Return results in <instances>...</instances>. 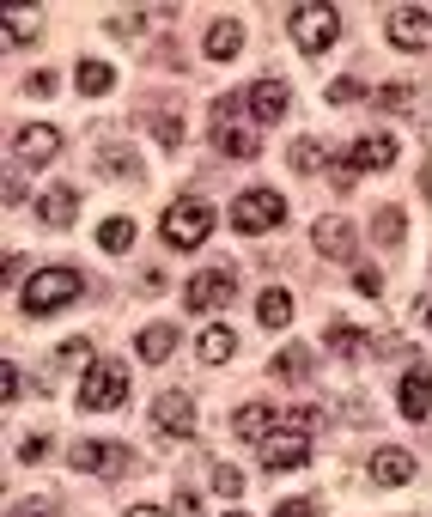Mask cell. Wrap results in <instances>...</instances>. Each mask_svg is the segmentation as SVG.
<instances>
[{"label": "cell", "instance_id": "obj_36", "mask_svg": "<svg viewBox=\"0 0 432 517\" xmlns=\"http://www.w3.org/2000/svg\"><path fill=\"white\" fill-rule=\"evenodd\" d=\"M353 286L366 292V299H378V292H384V274H378V268H359V274H353Z\"/></svg>", "mask_w": 432, "mask_h": 517}, {"label": "cell", "instance_id": "obj_39", "mask_svg": "<svg viewBox=\"0 0 432 517\" xmlns=\"http://www.w3.org/2000/svg\"><path fill=\"white\" fill-rule=\"evenodd\" d=\"M171 517H201V505H195V493H189V487H177V499H171Z\"/></svg>", "mask_w": 432, "mask_h": 517}, {"label": "cell", "instance_id": "obj_6", "mask_svg": "<svg viewBox=\"0 0 432 517\" xmlns=\"http://www.w3.org/2000/svg\"><path fill=\"white\" fill-rule=\"evenodd\" d=\"M232 299H238V268H207V274H195L183 286V305L189 311H220Z\"/></svg>", "mask_w": 432, "mask_h": 517}, {"label": "cell", "instance_id": "obj_28", "mask_svg": "<svg viewBox=\"0 0 432 517\" xmlns=\"http://www.w3.org/2000/svg\"><path fill=\"white\" fill-rule=\"evenodd\" d=\"M220 153H232V159H256V134H250V128H220Z\"/></svg>", "mask_w": 432, "mask_h": 517}, {"label": "cell", "instance_id": "obj_38", "mask_svg": "<svg viewBox=\"0 0 432 517\" xmlns=\"http://www.w3.org/2000/svg\"><path fill=\"white\" fill-rule=\"evenodd\" d=\"M140 25H147V13H116V19H110V31H116V37H134Z\"/></svg>", "mask_w": 432, "mask_h": 517}, {"label": "cell", "instance_id": "obj_30", "mask_svg": "<svg viewBox=\"0 0 432 517\" xmlns=\"http://www.w3.org/2000/svg\"><path fill=\"white\" fill-rule=\"evenodd\" d=\"M31 37H43V25H37L31 13L13 7V13H7V43H31Z\"/></svg>", "mask_w": 432, "mask_h": 517}, {"label": "cell", "instance_id": "obj_8", "mask_svg": "<svg viewBox=\"0 0 432 517\" xmlns=\"http://www.w3.org/2000/svg\"><path fill=\"white\" fill-rule=\"evenodd\" d=\"M128 396V372L122 365H92L86 384H80V408H116Z\"/></svg>", "mask_w": 432, "mask_h": 517}, {"label": "cell", "instance_id": "obj_22", "mask_svg": "<svg viewBox=\"0 0 432 517\" xmlns=\"http://www.w3.org/2000/svg\"><path fill=\"white\" fill-rule=\"evenodd\" d=\"M256 317H262L268 329H280V323H293V292H280V286H268L262 299H256Z\"/></svg>", "mask_w": 432, "mask_h": 517}, {"label": "cell", "instance_id": "obj_21", "mask_svg": "<svg viewBox=\"0 0 432 517\" xmlns=\"http://www.w3.org/2000/svg\"><path fill=\"white\" fill-rule=\"evenodd\" d=\"M171 347H177V329L171 323H147V329H140V359H147V365H159Z\"/></svg>", "mask_w": 432, "mask_h": 517}, {"label": "cell", "instance_id": "obj_3", "mask_svg": "<svg viewBox=\"0 0 432 517\" xmlns=\"http://www.w3.org/2000/svg\"><path fill=\"white\" fill-rule=\"evenodd\" d=\"M207 232H213V207H207V201L183 195V201H171V207H165V238H171L177 250L207 244Z\"/></svg>", "mask_w": 432, "mask_h": 517}, {"label": "cell", "instance_id": "obj_40", "mask_svg": "<svg viewBox=\"0 0 432 517\" xmlns=\"http://www.w3.org/2000/svg\"><path fill=\"white\" fill-rule=\"evenodd\" d=\"M19 457H25V463H43V457H49V438H43V432H37V438H25Z\"/></svg>", "mask_w": 432, "mask_h": 517}, {"label": "cell", "instance_id": "obj_32", "mask_svg": "<svg viewBox=\"0 0 432 517\" xmlns=\"http://www.w3.org/2000/svg\"><path fill=\"white\" fill-rule=\"evenodd\" d=\"M359 98H366V86H359V80H335L329 86V104H359Z\"/></svg>", "mask_w": 432, "mask_h": 517}, {"label": "cell", "instance_id": "obj_16", "mask_svg": "<svg viewBox=\"0 0 432 517\" xmlns=\"http://www.w3.org/2000/svg\"><path fill=\"white\" fill-rule=\"evenodd\" d=\"M329 353H335V359H347V365H359V359H372L378 347H372V335H366V329L335 323V329H329Z\"/></svg>", "mask_w": 432, "mask_h": 517}, {"label": "cell", "instance_id": "obj_11", "mask_svg": "<svg viewBox=\"0 0 432 517\" xmlns=\"http://www.w3.org/2000/svg\"><path fill=\"white\" fill-rule=\"evenodd\" d=\"M390 43L396 49H426V31H432V13L426 7H390Z\"/></svg>", "mask_w": 432, "mask_h": 517}, {"label": "cell", "instance_id": "obj_2", "mask_svg": "<svg viewBox=\"0 0 432 517\" xmlns=\"http://www.w3.org/2000/svg\"><path fill=\"white\" fill-rule=\"evenodd\" d=\"M286 31H293V43L305 55H323L341 37V13L335 7H293V13H286Z\"/></svg>", "mask_w": 432, "mask_h": 517}, {"label": "cell", "instance_id": "obj_48", "mask_svg": "<svg viewBox=\"0 0 432 517\" xmlns=\"http://www.w3.org/2000/svg\"><path fill=\"white\" fill-rule=\"evenodd\" d=\"M426 329H432V311H426Z\"/></svg>", "mask_w": 432, "mask_h": 517}, {"label": "cell", "instance_id": "obj_34", "mask_svg": "<svg viewBox=\"0 0 432 517\" xmlns=\"http://www.w3.org/2000/svg\"><path fill=\"white\" fill-rule=\"evenodd\" d=\"M378 104H384V110H408V104H414V86H384Z\"/></svg>", "mask_w": 432, "mask_h": 517}, {"label": "cell", "instance_id": "obj_23", "mask_svg": "<svg viewBox=\"0 0 432 517\" xmlns=\"http://www.w3.org/2000/svg\"><path fill=\"white\" fill-rule=\"evenodd\" d=\"M74 86H80L86 98H104V92L116 86V73H110V61H80V73H74Z\"/></svg>", "mask_w": 432, "mask_h": 517}, {"label": "cell", "instance_id": "obj_9", "mask_svg": "<svg viewBox=\"0 0 432 517\" xmlns=\"http://www.w3.org/2000/svg\"><path fill=\"white\" fill-rule=\"evenodd\" d=\"M396 402H402V420H414V426L432 420V365H414V372H402Z\"/></svg>", "mask_w": 432, "mask_h": 517}, {"label": "cell", "instance_id": "obj_12", "mask_svg": "<svg viewBox=\"0 0 432 517\" xmlns=\"http://www.w3.org/2000/svg\"><path fill=\"white\" fill-rule=\"evenodd\" d=\"M74 469H92V475H122V469H134V457H128V445H74Z\"/></svg>", "mask_w": 432, "mask_h": 517}, {"label": "cell", "instance_id": "obj_31", "mask_svg": "<svg viewBox=\"0 0 432 517\" xmlns=\"http://www.w3.org/2000/svg\"><path fill=\"white\" fill-rule=\"evenodd\" d=\"M213 487H220L226 499H238V493H244V475H238L232 463H220V469H213Z\"/></svg>", "mask_w": 432, "mask_h": 517}, {"label": "cell", "instance_id": "obj_47", "mask_svg": "<svg viewBox=\"0 0 432 517\" xmlns=\"http://www.w3.org/2000/svg\"><path fill=\"white\" fill-rule=\"evenodd\" d=\"M226 517H244V511H226Z\"/></svg>", "mask_w": 432, "mask_h": 517}, {"label": "cell", "instance_id": "obj_20", "mask_svg": "<svg viewBox=\"0 0 432 517\" xmlns=\"http://www.w3.org/2000/svg\"><path fill=\"white\" fill-rule=\"evenodd\" d=\"M268 426H274V408H268V402H244L238 420H232L238 438H268Z\"/></svg>", "mask_w": 432, "mask_h": 517}, {"label": "cell", "instance_id": "obj_7", "mask_svg": "<svg viewBox=\"0 0 432 517\" xmlns=\"http://www.w3.org/2000/svg\"><path fill=\"white\" fill-rule=\"evenodd\" d=\"M311 463V438L305 432H268L262 438V469H274V475H286V469H305Z\"/></svg>", "mask_w": 432, "mask_h": 517}, {"label": "cell", "instance_id": "obj_42", "mask_svg": "<svg viewBox=\"0 0 432 517\" xmlns=\"http://www.w3.org/2000/svg\"><path fill=\"white\" fill-rule=\"evenodd\" d=\"M25 92H31V98H49V92H55V73H31Z\"/></svg>", "mask_w": 432, "mask_h": 517}, {"label": "cell", "instance_id": "obj_29", "mask_svg": "<svg viewBox=\"0 0 432 517\" xmlns=\"http://www.w3.org/2000/svg\"><path fill=\"white\" fill-rule=\"evenodd\" d=\"M323 165H329V153L317 140H293V171H323Z\"/></svg>", "mask_w": 432, "mask_h": 517}, {"label": "cell", "instance_id": "obj_17", "mask_svg": "<svg viewBox=\"0 0 432 517\" xmlns=\"http://www.w3.org/2000/svg\"><path fill=\"white\" fill-rule=\"evenodd\" d=\"M238 49H244V25H238V19H213V25H207V55H213V61H232Z\"/></svg>", "mask_w": 432, "mask_h": 517}, {"label": "cell", "instance_id": "obj_13", "mask_svg": "<svg viewBox=\"0 0 432 517\" xmlns=\"http://www.w3.org/2000/svg\"><path fill=\"white\" fill-rule=\"evenodd\" d=\"M74 213H80V189L55 183V189L37 195V219H43V226H74Z\"/></svg>", "mask_w": 432, "mask_h": 517}, {"label": "cell", "instance_id": "obj_18", "mask_svg": "<svg viewBox=\"0 0 432 517\" xmlns=\"http://www.w3.org/2000/svg\"><path fill=\"white\" fill-rule=\"evenodd\" d=\"M317 250L323 256H353V226H347V219H317Z\"/></svg>", "mask_w": 432, "mask_h": 517}, {"label": "cell", "instance_id": "obj_26", "mask_svg": "<svg viewBox=\"0 0 432 517\" xmlns=\"http://www.w3.org/2000/svg\"><path fill=\"white\" fill-rule=\"evenodd\" d=\"M98 171H110V177H140V159L128 153V146H104V153H98Z\"/></svg>", "mask_w": 432, "mask_h": 517}, {"label": "cell", "instance_id": "obj_33", "mask_svg": "<svg viewBox=\"0 0 432 517\" xmlns=\"http://www.w3.org/2000/svg\"><path fill=\"white\" fill-rule=\"evenodd\" d=\"M286 426H293V432H305V438H311V432L323 426V414H317V408H293V414H286Z\"/></svg>", "mask_w": 432, "mask_h": 517}, {"label": "cell", "instance_id": "obj_27", "mask_svg": "<svg viewBox=\"0 0 432 517\" xmlns=\"http://www.w3.org/2000/svg\"><path fill=\"white\" fill-rule=\"evenodd\" d=\"M98 244H104V250L116 256V250H128V244H134V226H128V219H122V213H110V219H104V226H98Z\"/></svg>", "mask_w": 432, "mask_h": 517}, {"label": "cell", "instance_id": "obj_5", "mask_svg": "<svg viewBox=\"0 0 432 517\" xmlns=\"http://www.w3.org/2000/svg\"><path fill=\"white\" fill-rule=\"evenodd\" d=\"M280 219H286V201H280L274 189H250V195H238V201H232V226H238V232H250V238L274 232Z\"/></svg>", "mask_w": 432, "mask_h": 517}, {"label": "cell", "instance_id": "obj_10", "mask_svg": "<svg viewBox=\"0 0 432 517\" xmlns=\"http://www.w3.org/2000/svg\"><path fill=\"white\" fill-rule=\"evenodd\" d=\"M13 153H19V165H49L55 153H61V128H49V122H37V128H19V140H13Z\"/></svg>", "mask_w": 432, "mask_h": 517}, {"label": "cell", "instance_id": "obj_25", "mask_svg": "<svg viewBox=\"0 0 432 517\" xmlns=\"http://www.w3.org/2000/svg\"><path fill=\"white\" fill-rule=\"evenodd\" d=\"M232 353H238L232 329H207V335H201V359H207V365H226Z\"/></svg>", "mask_w": 432, "mask_h": 517}, {"label": "cell", "instance_id": "obj_35", "mask_svg": "<svg viewBox=\"0 0 432 517\" xmlns=\"http://www.w3.org/2000/svg\"><path fill=\"white\" fill-rule=\"evenodd\" d=\"M378 232H384V244H402V213H396V207L378 213Z\"/></svg>", "mask_w": 432, "mask_h": 517}, {"label": "cell", "instance_id": "obj_37", "mask_svg": "<svg viewBox=\"0 0 432 517\" xmlns=\"http://www.w3.org/2000/svg\"><path fill=\"white\" fill-rule=\"evenodd\" d=\"M19 390H25V378H19V365H0V396H7V402H13Z\"/></svg>", "mask_w": 432, "mask_h": 517}, {"label": "cell", "instance_id": "obj_45", "mask_svg": "<svg viewBox=\"0 0 432 517\" xmlns=\"http://www.w3.org/2000/svg\"><path fill=\"white\" fill-rule=\"evenodd\" d=\"M13 517H49V499H19Z\"/></svg>", "mask_w": 432, "mask_h": 517}, {"label": "cell", "instance_id": "obj_4", "mask_svg": "<svg viewBox=\"0 0 432 517\" xmlns=\"http://www.w3.org/2000/svg\"><path fill=\"white\" fill-rule=\"evenodd\" d=\"M384 165H396V140H390V134H359V140L347 146V159L335 165V183H353V177L384 171Z\"/></svg>", "mask_w": 432, "mask_h": 517}, {"label": "cell", "instance_id": "obj_44", "mask_svg": "<svg viewBox=\"0 0 432 517\" xmlns=\"http://www.w3.org/2000/svg\"><path fill=\"white\" fill-rule=\"evenodd\" d=\"M159 140L177 146V140H183V122H177V116H159Z\"/></svg>", "mask_w": 432, "mask_h": 517}, {"label": "cell", "instance_id": "obj_1", "mask_svg": "<svg viewBox=\"0 0 432 517\" xmlns=\"http://www.w3.org/2000/svg\"><path fill=\"white\" fill-rule=\"evenodd\" d=\"M86 292V274H74V268H43L31 286H25V311L31 317H49V311H61V305H74Z\"/></svg>", "mask_w": 432, "mask_h": 517}, {"label": "cell", "instance_id": "obj_15", "mask_svg": "<svg viewBox=\"0 0 432 517\" xmlns=\"http://www.w3.org/2000/svg\"><path fill=\"white\" fill-rule=\"evenodd\" d=\"M372 481H378V487H402V481H414V457H408L402 445H384V451L372 457Z\"/></svg>", "mask_w": 432, "mask_h": 517}, {"label": "cell", "instance_id": "obj_43", "mask_svg": "<svg viewBox=\"0 0 432 517\" xmlns=\"http://www.w3.org/2000/svg\"><path fill=\"white\" fill-rule=\"evenodd\" d=\"M80 359H92V341H67L61 347V365H80Z\"/></svg>", "mask_w": 432, "mask_h": 517}, {"label": "cell", "instance_id": "obj_41", "mask_svg": "<svg viewBox=\"0 0 432 517\" xmlns=\"http://www.w3.org/2000/svg\"><path fill=\"white\" fill-rule=\"evenodd\" d=\"M268 517H317V511H311V499H286V505H274Z\"/></svg>", "mask_w": 432, "mask_h": 517}, {"label": "cell", "instance_id": "obj_14", "mask_svg": "<svg viewBox=\"0 0 432 517\" xmlns=\"http://www.w3.org/2000/svg\"><path fill=\"white\" fill-rule=\"evenodd\" d=\"M153 414H159V426H165L171 438H189V432H195V402L177 396V390H165V396L153 402Z\"/></svg>", "mask_w": 432, "mask_h": 517}, {"label": "cell", "instance_id": "obj_24", "mask_svg": "<svg viewBox=\"0 0 432 517\" xmlns=\"http://www.w3.org/2000/svg\"><path fill=\"white\" fill-rule=\"evenodd\" d=\"M305 365H311V353H305V347H280L268 372H274V378H286V384H299V378H305Z\"/></svg>", "mask_w": 432, "mask_h": 517}, {"label": "cell", "instance_id": "obj_19", "mask_svg": "<svg viewBox=\"0 0 432 517\" xmlns=\"http://www.w3.org/2000/svg\"><path fill=\"white\" fill-rule=\"evenodd\" d=\"M250 110H256V122H280V116H286V86H280V80H262V86L250 92Z\"/></svg>", "mask_w": 432, "mask_h": 517}, {"label": "cell", "instance_id": "obj_46", "mask_svg": "<svg viewBox=\"0 0 432 517\" xmlns=\"http://www.w3.org/2000/svg\"><path fill=\"white\" fill-rule=\"evenodd\" d=\"M128 517H165V511H159V505H134Z\"/></svg>", "mask_w": 432, "mask_h": 517}]
</instances>
